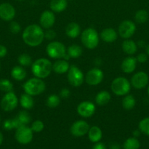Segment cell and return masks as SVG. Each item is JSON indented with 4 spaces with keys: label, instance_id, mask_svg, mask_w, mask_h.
<instances>
[{
    "label": "cell",
    "instance_id": "f907efd6",
    "mask_svg": "<svg viewBox=\"0 0 149 149\" xmlns=\"http://www.w3.org/2000/svg\"><path fill=\"white\" fill-rule=\"evenodd\" d=\"M18 1H23V0H18Z\"/></svg>",
    "mask_w": 149,
    "mask_h": 149
},
{
    "label": "cell",
    "instance_id": "ac0fdd59",
    "mask_svg": "<svg viewBox=\"0 0 149 149\" xmlns=\"http://www.w3.org/2000/svg\"><path fill=\"white\" fill-rule=\"evenodd\" d=\"M13 119L15 125V129L23 125H27L32 121L30 114L26 111H20L18 114L15 117L13 118Z\"/></svg>",
    "mask_w": 149,
    "mask_h": 149
},
{
    "label": "cell",
    "instance_id": "ab89813d",
    "mask_svg": "<svg viewBox=\"0 0 149 149\" xmlns=\"http://www.w3.org/2000/svg\"><path fill=\"white\" fill-rule=\"evenodd\" d=\"M136 60L140 63H144L148 61V55L145 53H140L136 58Z\"/></svg>",
    "mask_w": 149,
    "mask_h": 149
},
{
    "label": "cell",
    "instance_id": "ba28073f",
    "mask_svg": "<svg viewBox=\"0 0 149 149\" xmlns=\"http://www.w3.org/2000/svg\"><path fill=\"white\" fill-rule=\"evenodd\" d=\"M15 137L19 143L26 145L32 142L33 139V131L27 125H23L16 129Z\"/></svg>",
    "mask_w": 149,
    "mask_h": 149
},
{
    "label": "cell",
    "instance_id": "484cf974",
    "mask_svg": "<svg viewBox=\"0 0 149 149\" xmlns=\"http://www.w3.org/2000/svg\"><path fill=\"white\" fill-rule=\"evenodd\" d=\"M19 102H20V106L24 109H26V110L32 109L34 104V101L32 96L27 94V93H24V94L20 95Z\"/></svg>",
    "mask_w": 149,
    "mask_h": 149
},
{
    "label": "cell",
    "instance_id": "7402d4cb",
    "mask_svg": "<svg viewBox=\"0 0 149 149\" xmlns=\"http://www.w3.org/2000/svg\"><path fill=\"white\" fill-rule=\"evenodd\" d=\"M67 0H51L50 8L53 13H61L67 9Z\"/></svg>",
    "mask_w": 149,
    "mask_h": 149
},
{
    "label": "cell",
    "instance_id": "d4e9b609",
    "mask_svg": "<svg viewBox=\"0 0 149 149\" xmlns=\"http://www.w3.org/2000/svg\"><path fill=\"white\" fill-rule=\"evenodd\" d=\"M88 135L89 140L92 143H98L102 138V130L97 126H93L89 128Z\"/></svg>",
    "mask_w": 149,
    "mask_h": 149
},
{
    "label": "cell",
    "instance_id": "6da1fadb",
    "mask_svg": "<svg viewBox=\"0 0 149 149\" xmlns=\"http://www.w3.org/2000/svg\"><path fill=\"white\" fill-rule=\"evenodd\" d=\"M22 39L28 46L35 47L42 43L45 39V31L39 25H29L23 30Z\"/></svg>",
    "mask_w": 149,
    "mask_h": 149
},
{
    "label": "cell",
    "instance_id": "4fadbf2b",
    "mask_svg": "<svg viewBox=\"0 0 149 149\" xmlns=\"http://www.w3.org/2000/svg\"><path fill=\"white\" fill-rule=\"evenodd\" d=\"M96 111V106L91 101H83L77 107V112L83 118H89L93 115Z\"/></svg>",
    "mask_w": 149,
    "mask_h": 149
},
{
    "label": "cell",
    "instance_id": "603a6c76",
    "mask_svg": "<svg viewBox=\"0 0 149 149\" xmlns=\"http://www.w3.org/2000/svg\"><path fill=\"white\" fill-rule=\"evenodd\" d=\"M121 47H122L123 51L126 54L129 55H134L137 50V43H135L134 41L131 40V39H125L123 42Z\"/></svg>",
    "mask_w": 149,
    "mask_h": 149
},
{
    "label": "cell",
    "instance_id": "9a60e30c",
    "mask_svg": "<svg viewBox=\"0 0 149 149\" xmlns=\"http://www.w3.org/2000/svg\"><path fill=\"white\" fill-rule=\"evenodd\" d=\"M15 16V9L7 2L0 4V18L4 21H12Z\"/></svg>",
    "mask_w": 149,
    "mask_h": 149
},
{
    "label": "cell",
    "instance_id": "f35d334b",
    "mask_svg": "<svg viewBox=\"0 0 149 149\" xmlns=\"http://www.w3.org/2000/svg\"><path fill=\"white\" fill-rule=\"evenodd\" d=\"M56 37V33L54 30L51 29H46L45 31V38L48 40H53Z\"/></svg>",
    "mask_w": 149,
    "mask_h": 149
},
{
    "label": "cell",
    "instance_id": "83f0119b",
    "mask_svg": "<svg viewBox=\"0 0 149 149\" xmlns=\"http://www.w3.org/2000/svg\"><path fill=\"white\" fill-rule=\"evenodd\" d=\"M136 105V100L131 95H126L122 100V106L125 110L130 111L134 108Z\"/></svg>",
    "mask_w": 149,
    "mask_h": 149
},
{
    "label": "cell",
    "instance_id": "4dcf8cb0",
    "mask_svg": "<svg viewBox=\"0 0 149 149\" xmlns=\"http://www.w3.org/2000/svg\"><path fill=\"white\" fill-rule=\"evenodd\" d=\"M140 143L136 138H129L124 142L123 148L124 149H139Z\"/></svg>",
    "mask_w": 149,
    "mask_h": 149
},
{
    "label": "cell",
    "instance_id": "44dd1931",
    "mask_svg": "<svg viewBox=\"0 0 149 149\" xmlns=\"http://www.w3.org/2000/svg\"><path fill=\"white\" fill-rule=\"evenodd\" d=\"M80 31H81V29H80V26L74 22L69 23L65 29L67 36L72 39L77 38L80 34Z\"/></svg>",
    "mask_w": 149,
    "mask_h": 149
},
{
    "label": "cell",
    "instance_id": "ee69618b",
    "mask_svg": "<svg viewBox=\"0 0 149 149\" xmlns=\"http://www.w3.org/2000/svg\"><path fill=\"white\" fill-rule=\"evenodd\" d=\"M137 47H145V42L143 40H140L137 42Z\"/></svg>",
    "mask_w": 149,
    "mask_h": 149
},
{
    "label": "cell",
    "instance_id": "277c9868",
    "mask_svg": "<svg viewBox=\"0 0 149 149\" xmlns=\"http://www.w3.org/2000/svg\"><path fill=\"white\" fill-rule=\"evenodd\" d=\"M81 42L86 48L93 49L98 46L99 37L97 31L93 28L85 29L81 33Z\"/></svg>",
    "mask_w": 149,
    "mask_h": 149
},
{
    "label": "cell",
    "instance_id": "60d3db41",
    "mask_svg": "<svg viewBox=\"0 0 149 149\" xmlns=\"http://www.w3.org/2000/svg\"><path fill=\"white\" fill-rule=\"evenodd\" d=\"M60 96L61 97L64 99L68 98L70 96V91L69 89L67 88H63L61 89V91H60Z\"/></svg>",
    "mask_w": 149,
    "mask_h": 149
},
{
    "label": "cell",
    "instance_id": "5bb4252c",
    "mask_svg": "<svg viewBox=\"0 0 149 149\" xmlns=\"http://www.w3.org/2000/svg\"><path fill=\"white\" fill-rule=\"evenodd\" d=\"M89 125L83 120H77L72 125L70 132L75 137H82L88 133L89 130Z\"/></svg>",
    "mask_w": 149,
    "mask_h": 149
},
{
    "label": "cell",
    "instance_id": "836d02e7",
    "mask_svg": "<svg viewBox=\"0 0 149 149\" xmlns=\"http://www.w3.org/2000/svg\"><path fill=\"white\" fill-rule=\"evenodd\" d=\"M18 61L19 64L21 66H29V65L32 64V57L26 53L21 54L19 55L18 58Z\"/></svg>",
    "mask_w": 149,
    "mask_h": 149
},
{
    "label": "cell",
    "instance_id": "52a82bcc",
    "mask_svg": "<svg viewBox=\"0 0 149 149\" xmlns=\"http://www.w3.org/2000/svg\"><path fill=\"white\" fill-rule=\"evenodd\" d=\"M84 75L81 70L76 65H71L67 71L68 82L74 87H78L84 81Z\"/></svg>",
    "mask_w": 149,
    "mask_h": 149
},
{
    "label": "cell",
    "instance_id": "7c38bea8",
    "mask_svg": "<svg viewBox=\"0 0 149 149\" xmlns=\"http://www.w3.org/2000/svg\"><path fill=\"white\" fill-rule=\"evenodd\" d=\"M149 82L148 75L144 71H139L134 74L131 79V85L134 88L141 90L145 88Z\"/></svg>",
    "mask_w": 149,
    "mask_h": 149
},
{
    "label": "cell",
    "instance_id": "30bf717a",
    "mask_svg": "<svg viewBox=\"0 0 149 149\" xmlns=\"http://www.w3.org/2000/svg\"><path fill=\"white\" fill-rule=\"evenodd\" d=\"M135 23L130 20H125L120 23L118 26V34L123 39H129L135 33Z\"/></svg>",
    "mask_w": 149,
    "mask_h": 149
},
{
    "label": "cell",
    "instance_id": "c3c4849f",
    "mask_svg": "<svg viewBox=\"0 0 149 149\" xmlns=\"http://www.w3.org/2000/svg\"><path fill=\"white\" fill-rule=\"evenodd\" d=\"M146 54L148 55V56H149V45L146 47Z\"/></svg>",
    "mask_w": 149,
    "mask_h": 149
},
{
    "label": "cell",
    "instance_id": "bcb514c9",
    "mask_svg": "<svg viewBox=\"0 0 149 149\" xmlns=\"http://www.w3.org/2000/svg\"><path fill=\"white\" fill-rule=\"evenodd\" d=\"M140 133H141V132H140V130H134V132H133V135H134V138H137V137H139L140 135Z\"/></svg>",
    "mask_w": 149,
    "mask_h": 149
},
{
    "label": "cell",
    "instance_id": "5b68a950",
    "mask_svg": "<svg viewBox=\"0 0 149 149\" xmlns=\"http://www.w3.org/2000/svg\"><path fill=\"white\" fill-rule=\"evenodd\" d=\"M131 90V83L125 77H117L111 83V90L118 96L128 94Z\"/></svg>",
    "mask_w": 149,
    "mask_h": 149
},
{
    "label": "cell",
    "instance_id": "f546056e",
    "mask_svg": "<svg viewBox=\"0 0 149 149\" xmlns=\"http://www.w3.org/2000/svg\"><path fill=\"white\" fill-rule=\"evenodd\" d=\"M149 17V14L145 10H140L137 11L134 15V20L137 23H145L148 21Z\"/></svg>",
    "mask_w": 149,
    "mask_h": 149
},
{
    "label": "cell",
    "instance_id": "f6af8a7d",
    "mask_svg": "<svg viewBox=\"0 0 149 149\" xmlns=\"http://www.w3.org/2000/svg\"><path fill=\"white\" fill-rule=\"evenodd\" d=\"M110 149H121V148H120L119 144L116 143H113L110 145Z\"/></svg>",
    "mask_w": 149,
    "mask_h": 149
},
{
    "label": "cell",
    "instance_id": "8d00e7d4",
    "mask_svg": "<svg viewBox=\"0 0 149 149\" xmlns=\"http://www.w3.org/2000/svg\"><path fill=\"white\" fill-rule=\"evenodd\" d=\"M9 29L10 31L13 34H17L21 30L20 24L16 21H11L10 22V25H9Z\"/></svg>",
    "mask_w": 149,
    "mask_h": 149
},
{
    "label": "cell",
    "instance_id": "cb8c5ba5",
    "mask_svg": "<svg viewBox=\"0 0 149 149\" xmlns=\"http://www.w3.org/2000/svg\"><path fill=\"white\" fill-rule=\"evenodd\" d=\"M11 77L16 81H23L26 77V71L21 65L14 66L11 70Z\"/></svg>",
    "mask_w": 149,
    "mask_h": 149
},
{
    "label": "cell",
    "instance_id": "7bdbcfd3",
    "mask_svg": "<svg viewBox=\"0 0 149 149\" xmlns=\"http://www.w3.org/2000/svg\"><path fill=\"white\" fill-rule=\"evenodd\" d=\"M92 149H107L106 146H105V144H103L102 143H96L94 146H93Z\"/></svg>",
    "mask_w": 149,
    "mask_h": 149
},
{
    "label": "cell",
    "instance_id": "1f68e13d",
    "mask_svg": "<svg viewBox=\"0 0 149 149\" xmlns=\"http://www.w3.org/2000/svg\"><path fill=\"white\" fill-rule=\"evenodd\" d=\"M60 103H61V100H60V97L57 95L53 94L47 97L46 105L48 107L51 108V109L56 108L57 106H59Z\"/></svg>",
    "mask_w": 149,
    "mask_h": 149
},
{
    "label": "cell",
    "instance_id": "8992f818",
    "mask_svg": "<svg viewBox=\"0 0 149 149\" xmlns=\"http://www.w3.org/2000/svg\"><path fill=\"white\" fill-rule=\"evenodd\" d=\"M46 52L48 56L53 59H63L67 54V49L63 43L53 41L47 45Z\"/></svg>",
    "mask_w": 149,
    "mask_h": 149
},
{
    "label": "cell",
    "instance_id": "e0dca14e",
    "mask_svg": "<svg viewBox=\"0 0 149 149\" xmlns=\"http://www.w3.org/2000/svg\"><path fill=\"white\" fill-rule=\"evenodd\" d=\"M137 60L134 57H127L122 61L121 65V70L126 74H131L137 67Z\"/></svg>",
    "mask_w": 149,
    "mask_h": 149
},
{
    "label": "cell",
    "instance_id": "7a4b0ae2",
    "mask_svg": "<svg viewBox=\"0 0 149 149\" xmlns=\"http://www.w3.org/2000/svg\"><path fill=\"white\" fill-rule=\"evenodd\" d=\"M53 64L46 58H39L32 64V72L35 77L45 79L51 74Z\"/></svg>",
    "mask_w": 149,
    "mask_h": 149
},
{
    "label": "cell",
    "instance_id": "3957f363",
    "mask_svg": "<svg viewBox=\"0 0 149 149\" xmlns=\"http://www.w3.org/2000/svg\"><path fill=\"white\" fill-rule=\"evenodd\" d=\"M23 89L25 93L32 96H36L42 94L45 91V83L42 79L34 77L28 79L23 84Z\"/></svg>",
    "mask_w": 149,
    "mask_h": 149
},
{
    "label": "cell",
    "instance_id": "e575fe53",
    "mask_svg": "<svg viewBox=\"0 0 149 149\" xmlns=\"http://www.w3.org/2000/svg\"><path fill=\"white\" fill-rule=\"evenodd\" d=\"M139 130L142 133L149 135V117L144 118L139 123Z\"/></svg>",
    "mask_w": 149,
    "mask_h": 149
},
{
    "label": "cell",
    "instance_id": "816d5d0a",
    "mask_svg": "<svg viewBox=\"0 0 149 149\" xmlns=\"http://www.w3.org/2000/svg\"><path fill=\"white\" fill-rule=\"evenodd\" d=\"M0 122H1V116H0Z\"/></svg>",
    "mask_w": 149,
    "mask_h": 149
},
{
    "label": "cell",
    "instance_id": "d6a6232c",
    "mask_svg": "<svg viewBox=\"0 0 149 149\" xmlns=\"http://www.w3.org/2000/svg\"><path fill=\"white\" fill-rule=\"evenodd\" d=\"M0 90L7 93L13 90V84L7 79H0Z\"/></svg>",
    "mask_w": 149,
    "mask_h": 149
},
{
    "label": "cell",
    "instance_id": "d590c367",
    "mask_svg": "<svg viewBox=\"0 0 149 149\" xmlns=\"http://www.w3.org/2000/svg\"><path fill=\"white\" fill-rule=\"evenodd\" d=\"M44 123L41 120H35L32 124L31 129L33 131V132H40L44 129Z\"/></svg>",
    "mask_w": 149,
    "mask_h": 149
},
{
    "label": "cell",
    "instance_id": "9c48e42d",
    "mask_svg": "<svg viewBox=\"0 0 149 149\" xmlns=\"http://www.w3.org/2000/svg\"><path fill=\"white\" fill-rule=\"evenodd\" d=\"M18 104V99L16 95L12 92L5 93L1 100V108L3 111L7 112L14 110Z\"/></svg>",
    "mask_w": 149,
    "mask_h": 149
},
{
    "label": "cell",
    "instance_id": "681fc988",
    "mask_svg": "<svg viewBox=\"0 0 149 149\" xmlns=\"http://www.w3.org/2000/svg\"><path fill=\"white\" fill-rule=\"evenodd\" d=\"M148 95H149V86H148Z\"/></svg>",
    "mask_w": 149,
    "mask_h": 149
},
{
    "label": "cell",
    "instance_id": "f1b7e54d",
    "mask_svg": "<svg viewBox=\"0 0 149 149\" xmlns=\"http://www.w3.org/2000/svg\"><path fill=\"white\" fill-rule=\"evenodd\" d=\"M67 53L68 54L70 58H78L83 53V49L80 46L73 44L69 47Z\"/></svg>",
    "mask_w": 149,
    "mask_h": 149
},
{
    "label": "cell",
    "instance_id": "4316f807",
    "mask_svg": "<svg viewBox=\"0 0 149 149\" xmlns=\"http://www.w3.org/2000/svg\"><path fill=\"white\" fill-rule=\"evenodd\" d=\"M111 98V95L110 93L106 90L100 91L97 93L95 97V102L99 106H105L110 102Z\"/></svg>",
    "mask_w": 149,
    "mask_h": 149
},
{
    "label": "cell",
    "instance_id": "7dc6e473",
    "mask_svg": "<svg viewBox=\"0 0 149 149\" xmlns=\"http://www.w3.org/2000/svg\"><path fill=\"white\" fill-rule=\"evenodd\" d=\"M3 142V135L1 132H0V146L1 145Z\"/></svg>",
    "mask_w": 149,
    "mask_h": 149
},
{
    "label": "cell",
    "instance_id": "f5cc1de1",
    "mask_svg": "<svg viewBox=\"0 0 149 149\" xmlns=\"http://www.w3.org/2000/svg\"><path fill=\"white\" fill-rule=\"evenodd\" d=\"M0 68H1V65H0Z\"/></svg>",
    "mask_w": 149,
    "mask_h": 149
},
{
    "label": "cell",
    "instance_id": "8fae6325",
    "mask_svg": "<svg viewBox=\"0 0 149 149\" xmlns=\"http://www.w3.org/2000/svg\"><path fill=\"white\" fill-rule=\"evenodd\" d=\"M103 78V71L98 68H93L88 71L85 77V80L89 85L96 86L102 82Z\"/></svg>",
    "mask_w": 149,
    "mask_h": 149
},
{
    "label": "cell",
    "instance_id": "74e56055",
    "mask_svg": "<svg viewBox=\"0 0 149 149\" xmlns=\"http://www.w3.org/2000/svg\"><path fill=\"white\" fill-rule=\"evenodd\" d=\"M3 127L6 130H11L15 129V125L14 119H6L3 123Z\"/></svg>",
    "mask_w": 149,
    "mask_h": 149
},
{
    "label": "cell",
    "instance_id": "b9f144b4",
    "mask_svg": "<svg viewBox=\"0 0 149 149\" xmlns=\"http://www.w3.org/2000/svg\"><path fill=\"white\" fill-rule=\"evenodd\" d=\"M7 53V49L4 45H0V58H4Z\"/></svg>",
    "mask_w": 149,
    "mask_h": 149
},
{
    "label": "cell",
    "instance_id": "d6986e66",
    "mask_svg": "<svg viewBox=\"0 0 149 149\" xmlns=\"http://www.w3.org/2000/svg\"><path fill=\"white\" fill-rule=\"evenodd\" d=\"M100 37L104 42L111 43L116 40L118 38V33L112 28H107L102 31L100 33Z\"/></svg>",
    "mask_w": 149,
    "mask_h": 149
},
{
    "label": "cell",
    "instance_id": "ffe728a7",
    "mask_svg": "<svg viewBox=\"0 0 149 149\" xmlns=\"http://www.w3.org/2000/svg\"><path fill=\"white\" fill-rule=\"evenodd\" d=\"M70 64L64 59H58L53 64V70L55 73L58 74H63L67 73L70 68Z\"/></svg>",
    "mask_w": 149,
    "mask_h": 149
},
{
    "label": "cell",
    "instance_id": "2e32d148",
    "mask_svg": "<svg viewBox=\"0 0 149 149\" xmlns=\"http://www.w3.org/2000/svg\"><path fill=\"white\" fill-rule=\"evenodd\" d=\"M56 17L53 12L51 10H45L39 17V23L42 29H51L55 23Z\"/></svg>",
    "mask_w": 149,
    "mask_h": 149
}]
</instances>
